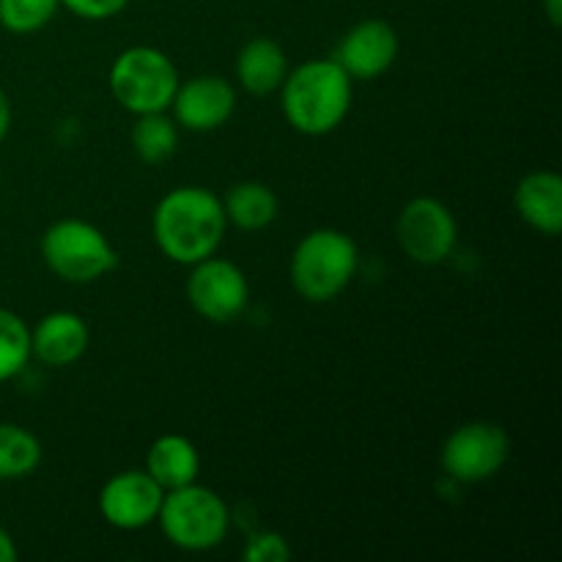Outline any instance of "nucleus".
Returning <instances> with one entry per match:
<instances>
[{
	"mask_svg": "<svg viewBox=\"0 0 562 562\" xmlns=\"http://www.w3.org/2000/svg\"><path fill=\"white\" fill-rule=\"evenodd\" d=\"M187 300L192 311L212 324H228L245 313L250 302V283L241 267L217 252L192 263L187 278Z\"/></svg>",
	"mask_w": 562,
	"mask_h": 562,
	"instance_id": "nucleus-9",
	"label": "nucleus"
},
{
	"mask_svg": "<svg viewBox=\"0 0 562 562\" xmlns=\"http://www.w3.org/2000/svg\"><path fill=\"white\" fill-rule=\"evenodd\" d=\"M355 99V80L335 58H313L289 69L280 86V108L291 130L322 137L346 121Z\"/></svg>",
	"mask_w": 562,
	"mask_h": 562,
	"instance_id": "nucleus-2",
	"label": "nucleus"
},
{
	"mask_svg": "<svg viewBox=\"0 0 562 562\" xmlns=\"http://www.w3.org/2000/svg\"><path fill=\"white\" fill-rule=\"evenodd\" d=\"M58 9V0H0V25L16 36H27L42 31Z\"/></svg>",
	"mask_w": 562,
	"mask_h": 562,
	"instance_id": "nucleus-21",
	"label": "nucleus"
},
{
	"mask_svg": "<svg viewBox=\"0 0 562 562\" xmlns=\"http://www.w3.org/2000/svg\"><path fill=\"white\" fill-rule=\"evenodd\" d=\"M170 119L187 132H214L228 124L236 110V88L220 75H198L179 88L170 102Z\"/></svg>",
	"mask_w": 562,
	"mask_h": 562,
	"instance_id": "nucleus-11",
	"label": "nucleus"
},
{
	"mask_svg": "<svg viewBox=\"0 0 562 562\" xmlns=\"http://www.w3.org/2000/svg\"><path fill=\"white\" fill-rule=\"evenodd\" d=\"M91 333L80 313L53 311L31 329V357L47 368L75 366L86 355Z\"/></svg>",
	"mask_w": 562,
	"mask_h": 562,
	"instance_id": "nucleus-13",
	"label": "nucleus"
},
{
	"mask_svg": "<svg viewBox=\"0 0 562 562\" xmlns=\"http://www.w3.org/2000/svg\"><path fill=\"white\" fill-rule=\"evenodd\" d=\"M516 214L543 236H558L562 228V179L554 170H532L514 190Z\"/></svg>",
	"mask_w": 562,
	"mask_h": 562,
	"instance_id": "nucleus-14",
	"label": "nucleus"
},
{
	"mask_svg": "<svg viewBox=\"0 0 562 562\" xmlns=\"http://www.w3.org/2000/svg\"><path fill=\"white\" fill-rule=\"evenodd\" d=\"M11 130V102L3 91H0V143L5 140Z\"/></svg>",
	"mask_w": 562,
	"mask_h": 562,
	"instance_id": "nucleus-25",
	"label": "nucleus"
},
{
	"mask_svg": "<svg viewBox=\"0 0 562 562\" xmlns=\"http://www.w3.org/2000/svg\"><path fill=\"white\" fill-rule=\"evenodd\" d=\"M395 236L409 261L420 267H437L453 256L456 241H459V223L439 198L420 195L412 198L401 209Z\"/></svg>",
	"mask_w": 562,
	"mask_h": 562,
	"instance_id": "nucleus-8",
	"label": "nucleus"
},
{
	"mask_svg": "<svg viewBox=\"0 0 562 562\" xmlns=\"http://www.w3.org/2000/svg\"><path fill=\"white\" fill-rule=\"evenodd\" d=\"M241 560L245 562H289L291 560V547L280 532L261 530L252 532L245 541L241 549Z\"/></svg>",
	"mask_w": 562,
	"mask_h": 562,
	"instance_id": "nucleus-22",
	"label": "nucleus"
},
{
	"mask_svg": "<svg viewBox=\"0 0 562 562\" xmlns=\"http://www.w3.org/2000/svg\"><path fill=\"white\" fill-rule=\"evenodd\" d=\"M157 525L181 552H209L225 541L231 530V508L217 492L190 483L165 492Z\"/></svg>",
	"mask_w": 562,
	"mask_h": 562,
	"instance_id": "nucleus-5",
	"label": "nucleus"
},
{
	"mask_svg": "<svg viewBox=\"0 0 562 562\" xmlns=\"http://www.w3.org/2000/svg\"><path fill=\"white\" fill-rule=\"evenodd\" d=\"M16 560V543L9 530L0 527V562H14Z\"/></svg>",
	"mask_w": 562,
	"mask_h": 562,
	"instance_id": "nucleus-24",
	"label": "nucleus"
},
{
	"mask_svg": "<svg viewBox=\"0 0 562 562\" xmlns=\"http://www.w3.org/2000/svg\"><path fill=\"white\" fill-rule=\"evenodd\" d=\"M285 75H289V58L274 38H250L236 55V80L252 97H269L280 91Z\"/></svg>",
	"mask_w": 562,
	"mask_h": 562,
	"instance_id": "nucleus-16",
	"label": "nucleus"
},
{
	"mask_svg": "<svg viewBox=\"0 0 562 562\" xmlns=\"http://www.w3.org/2000/svg\"><path fill=\"white\" fill-rule=\"evenodd\" d=\"M543 11H547L549 22H552L554 27H560V22H562V0H543Z\"/></svg>",
	"mask_w": 562,
	"mask_h": 562,
	"instance_id": "nucleus-26",
	"label": "nucleus"
},
{
	"mask_svg": "<svg viewBox=\"0 0 562 562\" xmlns=\"http://www.w3.org/2000/svg\"><path fill=\"white\" fill-rule=\"evenodd\" d=\"M165 492L146 470L115 472L99 492V514L110 527L124 532L154 525Z\"/></svg>",
	"mask_w": 562,
	"mask_h": 562,
	"instance_id": "nucleus-10",
	"label": "nucleus"
},
{
	"mask_svg": "<svg viewBox=\"0 0 562 562\" xmlns=\"http://www.w3.org/2000/svg\"><path fill=\"white\" fill-rule=\"evenodd\" d=\"M31 362V327L20 313L0 307V384L20 376Z\"/></svg>",
	"mask_w": 562,
	"mask_h": 562,
	"instance_id": "nucleus-20",
	"label": "nucleus"
},
{
	"mask_svg": "<svg viewBox=\"0 0 562 562\" xmlns=\"http://www.w3.org/2000/svg\"><path fill=\"white\" fill-rule=\"evenodd\" d=\"M398 49V33L390 22L362 20L351 31H346L333 58L344 66L351 80H376L384 71L393 69Z\"/></svg>",
	"mask_w": 562,
	"mask_h": 562,
	"instance_id": "nucleus-12",
	"label": "nucleus"
},
{
	"mask_svg": "<svg viewBox=\"0 0 562 562\" xmlns=\"http://www.w3.org/2000/svg\"><path fill=\"white\" fill-rule=\"evenodd\" d=\"M42 258L55 278L75 285L97 283L119 267V252L108 234L80 217L55 220L44 231Z\"/></svg>",
	"mask_w": 562,
	"mask_h": 562,
	"instance_id": "nucleus-4",
	"label": "nucleus"
},
{
	"mask_svg": "<svg viewBox=\"0 0 562 562\" xmlns=\"http://www.w3.org/2000/svg\"><path fill=\"white\" fill-rule=\"evenodd\" d=\"M132 148H135L137 159L146 165H162L179 148V124L165 113H146L135 115L132 124Z\"/></svg>",
	"mask_w": 562,
	"mask_h": 562,
	"instance_id": "nucleus-18",
	"label": "nucleus"
},
{
	"mask_svg": "<svg viewBox=\"0 0 562 562\" xmlns=\"http://www.w3.org/2000/svg\"><path fill=\"white\" fill-rule=\"evenodd\" d=\"M58 3L80 20L102 22L119 16L130 5V0H58Z\"/></svg>",
	"mask_w": 562,
	"mask_h": 562,
	"instance_id": "nucleus-23",
	"label": "nucleus"
},
{
	"mask_svg": "<svg viewBox=\"0 0 562 562\" xmlns=\"http://www.w3.org/2000/svg\"><path fill=\"white\" fill-rule=\"evenodd\" d=\"M143 470L159 483L162 492L190 486L201 475V453L184 434H162L151 442Z\"/></svg>",
	"mask_w": 562,
	"mask_h": 562,
	"instance_id": "nucleus-15",
	"label": "nucleus"
},
{
	"mask_svg": "<svg viewBox=\"0 0 562 562\" xmlns=\"http://www.w3.org/2000/svg\"><path fill=\"white\" fill-rule=\"evenodd\" d=\"M179 69L157 47H130L110 66V93L132 115L165 113L179 88Z\"/></svg>",
	"mask_w": 562,
	"mask_h": 562,
	"instance_id": "nucleus-6",
	"label": "nucleus"
},
{
	"mask_svg": "<svg viewBox=\"0 0 562 562\" xmlns=\"http://www.w3.org/2000/svg\"><path fill=\"white\" fill-rule=\"evenodd\" d=\"M223 212L228 225L239 231H263L278 220L280 201L272 192V187L261 181H239L225 192Z\"/></svg>",
	"mask_w": 562,
	"mask_h": 562,
	"instance_id": "nucleus-17",
	"label": "nucleus"
},
{
	"mask_svg": "<svg viewBox=\"0 0 562 562\" xmlns=\"http://www.w3.org/2000/svg\"><path fill=\"white\" fill-rule=\"evenodd\" d=\"M42 464V442L16 423H0V481H22Z\"/></svg>",
	"mask_w": 562,
	"mask_h": 562,
	"instance_id": "nucleus-19",
	"label": "nucleus"
},
{
	"mask_svg": "<svg viewBox=\"0 0 562 562\" xmlns=\"http://www.w3.org/2000/svg\"><path fill=\"white\" fill-rule=\"evenodd\" d=\"M510 456V439L503 426L486 420L464 423L442 445L439 464L453 483L475 486L492 481Z\"/></svg>",
	"mask_w": 562,
	"mask_h": 562,
	"instance_id": "nucleus-7",
	"label": "nucleus"
},
{
	"mask_svg": "<svg viewBox=\"0 0 562 562\" xmlns=\"http://www.w3.org/2000/svg\"><path fill=\"white\" fill-rule=\"evenodd\" d=\"M228 220L223 201L209 187H173L159 198L151 214V234L168 261L192 267L214 256L223 241Z\"/></svg>",
	"mask_w": 562,
	"mask_h": 562,
	"instance_id": "nucleus-1",
	"label": "nucleus"
},
{
	"mask_svg": "<svg viewBox=\"0 0 562 562\" xmlns=\"http://www.w3.org/2000/svg\"><path fill=\"white\" fill-rule=\"evenodd\" d=\"M360 267V250L349 234L338 228L307 231L291 252L289 278L296 294L313 305L344 294Z\"/></svg>",
	"mask_w": 562,
	"mask_h": 562,
	"instance_id": "nucleus-3",
	"label": "nucleus"
}]
</instances>
